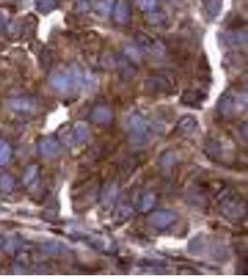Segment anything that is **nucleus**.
<instances>
[{
	"label": "nucleus",
	"mask_w": 248,
	"mask_h": 279,
	"mask_svg": "<svg viewBox=\"0 0 248 279\" xmlns=\"http://www.w3.org/2000/svg\"><path fill=\"white\" fill-rule=\"evenodd\" d=\"M221 213L230 221H240L246 215V205L235 192L224 188L217 195Z\"/></svg>",
	"instance_id": "obj_1"
},
{
	"label": "nucleus",
	"mask_w": 248,
	"mask_h": 279,
	"mask_svg": "<svg viewBox=\"0 0 248 279\" xmlns=\"http://www.w3.org/2000/svg\"><path fill=\"white\" fill-rule=\"evenodd\" d=\"M144 89L151 94H172L178 89V81L171 75L157 74L144 81Z\"/></svg>",
	"instance_id": "obj_2"
},
{
	"label": "nucleus",
	"mask_w": 248,
	"mask_h": 279,
	"mask_svg": "<svg viewBox=\"0 0 248 279\" xmlns=\"http://www.w3.org/2000/svg\"><path fill=\"white\" fill-rule=\"evenodd\" d=\"M128 126L133 139L137 143H145L151 137L154 129L151 122L140 113L131 114L128 121Z\"/></svg>",
	"instance_id": "obj_3"
},
{
	"label": "nucleus",
	"mask_w": 248,
	"mask_h": 279,
	"mask_svg": "<svg viewBox=\"0 0 248 279\" xmlns=\"http://www.w3.org/2000/svg\"><path fill=\"white\" fill-rule=\"evenodd\" d=\"M179 220V214L171 209H161L151 213L147 222L151 226L157 230H166Z\"/></svg>",
	"instance_id": "obj_4"
},
{
	"label": "nucleus",
	"mask_w": 248,
	"mask_h": 279,
	"mask_svg": "<svg viewBox=\"0 0 248 279\" xmlns=\"http://www.w3.org/2000/svg\"><path fill=\"white\" fill-rule=\"evenodd\" d=\"M235 95L231 89L225 90L218 98L217 102V112L224 119L229 118L235 109Z\"/></svg>",
	"instance_id": "obj_5"
},
{
	"label": "nucleus",
	"mask_w": 248,
	"mask_h": 279,
	"mask_svg": "<svg viewBox=\"0 0 248 279\" xmlns=\"http://www.w3.org/2000/svg\"><path fill=\"white\" fill-rule=\"evenodd\" d=\"M8 107L16 114H29L36 110V102L34 100L27 97H16L10 99L8 102Z\"/></svg>",
	"instance_id": "obj_6"
},
{
	"label": "nucleus",
	"mask_w": 248,
	"mask_h": 279,
	"mask_svg": "<svg viewBox=\"0 0 248 279\" xmlns=\"http://www.w3.org/2000/svg\"><path fill=\"white\" fill-rule=\"evenodd\" d=\"M112 13L113 22L118 26H127L131 22V7L125 0H119L115 2Z\"/></svg>",
	"instance_id": "obj_7"
},
{
	"label": "nucleus",
	"mask_w": 248,
	"mask_h": 279,
	"mask_svg": "<svg viewBox=\"0 0 248 279\" xmlns=\"http://www.w3.org/2000/svg\"><path fill=\"white\" fill-rule=\"evenodd\" d=\"M38 150L46 159H53L61 152L59 142L53 137H45L38 144Z\"/></svg>",
	"instance_id": "obj_8"
},
{
	"label": "nucleus",
	"mask_w": 248,
	"mask_h": 279,
	"mask_svg": "<svg viewBox=\"0 0 248 279\" xmlns=\"http://www.w3.org/2000/svg\"><path fill=\"white\" fill-rule=\"evenodd\" d=\"M134 39L136 44L139 46V48L145 50V51H153L154 54H161L162 47L161 44H158L154 38L150 37L148 34L143 32H137L134 35Z\"/></svg>",
	"instance_id": "obj_9"
},
{
	"label": "nucleus",
	"mask_w": 248,
	"mask_h": 279,
	"mask_svg": "<svg viewBox=\"0 0 248 279\" xmlns=\"http://www.w3.org/2000/svg\"><path fill=\"white\" fill-rule=\"evenodd\" d=\"M205 152L209 159L218 161L223 158L224 146L222 142L215 137L209 138L205 143Z\"/></svg>",
	"instance_id": "obj_10"
},
{
	"label": "nucleus",
	"mask_w": 248,
	"mask_h": 279,
	"mask_svg": "<svg viewBox=\"0 0 248 279\" xmlns=\"http://www.w3.org/2000/svg\"><path fill=\"white\" fill-rule=\"evenodd\" d=\"M70 74H71L70 77L72 79L73 86H75L76 88L85 89L91 84V79L87 76V73L77 64H74L71 67Z\"/></svg>",
	"instance_id": "obj_11"
},
{
	"label": "nucleus",
	"mask_w": 248,
	"mask_h": 279,
	"mask_svg": "<svg viewBox=\"0 0 248 279\" xmlns=\"http://www.w3.org/2000/svg\"><path fill=\"white\" fill-rule=\"evenodd\" d=\"M223 42L230 48H241L247 45L248 35L244 31H235L224 34Z\"/></svg>",
	"instance_id": "obj_12"
},
{
	"label": "nucleus",
	"mask_w": 248,
	"mask_h": 279,
	"mask_svg": "<svg viewBox=\"0 0 248 279\" xmlns=\"http://www.w3.org/2000/svg\"><path fill=\"white\" fill-rule=\"evenodd\" d=\"M205 94L204 92L200 90L188 89L182 93L180 102L187 106L198 107L199 105H201V103L205 101Z\"/></svg>",
	"instance_id": "obj_13"
},
{
	"label": "nucleus",
	"mask_w": 248,
	"mask_h": 279,
	"mask_svg": "<svg viewBox=\"0 0 248 279\" xmlns=\"http://www.w3.org/2000/svg\"><path fill=\"white\" fill-rule=\"evenodd\" d=\"M92 120L99 125H107L112 120V110L105 105H97L91 113Z\"/></svg>",
	"instance_id": "obj_14"
},
{
	"label": "nucleus",
	"mask_w": 248,
	"mask_h": 279,
	"mask_svg": "<svg viewBox=\"0 0 248 279\" xmlns=\"http://www.w3.org/2000/svg\"><path fill=\"white\" fill-rule=\"evenodd\" d=\"M177 127L181 133L191 135L198 127V122L192 115H184L178 122Z\"/></svg>",
	"instance_id": "obj_15"
},
{
	"label": "nucleus",
	"mask_w": 248,
	"mask_h": 279,
	"mask_svg": "<svg viewBox=\"0 0 248 279\" xmlns=\"http://www.w3.org/2000/svg\"><path fill=\"white\" fill-rule=\"evenodd\" d=\"M50 84L54 89L62 93L67 92L73 86V82L70 76L62 75V74L52 76L50 79Z\"/></svg>",
	"instance_id": "obj_16"
},
{
	"label": "nucleus",
	"mask_w": 248,
	"mask_h": 279,
	"mask_svg": "<svg viewBox=\"0 0 248 279\" xmlns=\"http://www.w3.org/2000/svg\"><path fill=\"white\" fill-rule=\"evenodd\" d=\"M73 135L75 138V143L85 144L90 137V130L86 122L78 121L76 122L73 128Z\"/></svg>",
	"instance_id": "obj_17"
},
{
	"label": "nucleus",
	"mask_w": 248,
	"mask_h": 279,
	"mask_svg": "<svg viewBox=\"0 0 248 279\" xmlns=\"http://www.w3.org/2000/svg\"><path fill=\"white\" fill-rule=\"evenodd\" d=\"M133 216V209L128 205H122L117 207L113 212V222L117 224H123L128 222Z\"/></svg>",
	"instance_id": "obj_18"
},
{
	"label": "nucleus",
	"mask_w": 248,
	"mask_h": 279,
	"mask_svg": "<svg viewBox=\"0 0 248 279\" xmlns=\"http://www.w3.org/2000/svg\"><path fill=\"white\" fill-rule=\"evenodd\" d=\"M205 13L210 18H216L223 6V0H203Z\"/></svg>",
	"instance_id": "obj_19"
},
{
	"label": "nucleus",
	"mask_w": 248,
	"mask_h": 279,
	"mask_svg": "<svg viewBox=\"0 0 248 279\" xmlns=\"http://www.w3.org/2000/svg\"><path fill=\"white\" fill-rule=\"evenodd\" d=\"M157 202V197L154 193H145L143 194L139 201V208L143 212H148L151 209L155 208V204Z\"/></svg>",
	"instance_id": "obj_20"
},
{
	"label": "nucleus",
	"mask_w": 248,
	"mask_h": 279,
	"mask_svg": "<svg viewBox=\"0 0 248 279\" xmlns=\"http://www.w3.org/2000/svg\"><path fill=\"white\" fill-rule=\"evenodd\" d=\"M35 5L38 13L46 15L55 11L60 5V1L59 0H36Z\"/></svg>",
	"instance_id": "obj_21"
},
{
	"label": "nucleus",
	"mask_w": 248,
	"mask_h": 279,
	"mask_svg": "<svg viewBox=\"0 0 248 279\" xmlns=\"http://www.w3.org/2000/svg\"><path fill=\"white\" fill-rule=\"evenodd\" d=\"M146 21L151 26H161L167 21V14L162 10L156 9L155 11L146 14Z\"/></svg>",
	"instance_id": "obj_22"
},
{
	"label": "nucleus",
	"mask_w": 248,
	"mask_h": 279,
	"mask_svg": "<svg viewBox=\"0 0 248 279\" xmlns=\"http://www.w3.org/2000/svg\"><path fill=\"white\" fill-rule=\"evenodd\" d=\"M113 6V0H98L94 6V10L100 16H107L112 13Z\"/></svg>",
	"instance_id": "obj_23"
},
{
	"label": "nucleus",
	"mask_w": 248,
	"mask_h": 279,
	"mask_svg": "<svg viewBox=\"0 0 248 279\" xmlns=\"http://www.w3.org/2000/svg\"><path fill=\"white\" fill-rule=\"evenodd\" d=\"M179 162V156L172 150L163 153L160 157V165L166 169L171 168Z\"/></svg>",
	"instance_id": "obj_24"
},
{
	"label": "nucleus",
	"mask_w": 248,
	"mask_h": 279,
	"mask_svg": "<svg viewBox=\"0 0 248 279\" xmlns=\"http://www.w3.org/2000/svg\"><path fill=\"white\" fill-rule=\"evenodd\" d=\"M13 150L11 146L3 140H0V166L6 165L12 159Z\"/></svg>",
	"instance_id": "obj_25"
},
{
	"label": "nucleus",
	"mask_w": 248,
	"mask_h": 279,
	"mask_svg": "<svg viewBox=\"0 0 248 279\" xmlns=\"http://www.w3.org/2000/svg\"><path fill=\"white\" fill-rule=\"evenodd\" d=\"M38 171L39 168L37 165H31L27 168L24 176V184L26 186H31L38 177Z\"/></svg>",
	"instance_id": "obj_26"
},
{
	"label": "nucleus",
	"mask_w": 248,
	"mask_h": 279,
	"mask_svg": "<svg viewBox=\"0 0 248 279\" xmlns=\"http://www.w3.org/2000/svg\"><path fill=\"white\" fill-rule=\"evenodd\" d=\"M14 188V180L9 174H2L0 176V190L5 193L12 192Z\"/></svg>",
	"instance_id": "obj_27"
},
{
	"label": "nucleus",
	"mask_w": 248,
	"mask_h": 279,
	"mask_svg": "<svg viewBox=\"0 0 248 279\" xmlns=\"http://www.w3.org/2000/svg\"><path fill=\"white\" fill-rule=\"evenodd\" d=\"M125 54L126 58L131 62V63H136L140 62L142 59V53L139 49L133 46H128L125 49Z\"/></svg>",
	"instance_id": "obj_28"
},
{
	"label": "nucleus",
	"mask_w": 248,
	"mask_h": 279,
	"mask_svg": "<svg viewBox=\"0 0 248 279\" xmlns=\"http://www.w3.org/2000/svg\"><path fill=\"white\" fill-rule=\"evenodd\" d=\"M139 9L143 13H148L157 9V0H137Z\"/></svg>",
	"instance_id": "obj_29"
},
{
	"label": "nucleus",
	"mask_w": 248,
	"mask_h": 279,
	"mask_svg": "<svg viewBox=\"0 0 248 279\" xmlns=\"http://www.w3.org/2000/svg\"><path fill=\"white\" fill-rule=\"evenodd\" d=\"M204 247V243H203V238L199 237V235L193 237L192 240L188 245V249L192 254H199Z\"/></svg>",
	"instance_id": "obj_30"
},
{
	"label": "nucleus",
	"mask_w": 248,
	"mask_h": 279,
	"mask_svg": "<svg viewBox=\"0 0 248 279\" xmlns=\"http://www.w3.org/2000/svg\"><path fill=\"white\" fill-rule=\"evenodd\" d=\"M79 9L84 12H87L89 10V3L87 0H81L79 2Z\"/></svg>",
	"instance_id": "obj_31"
},
{
	"label": "nucleus",
	"mask_w": 248,
	"mask_h": 279,
	"mask_svg": "<svg viewBox=\"0 0 248 279\" xmlns=\"http://www.w3.org/2000/svg\"><path fill=\"white\" fill-rule=\"evenodd\" d=\"M5 26V19L4 16L2 15V13H0V30Z\"/></svg>",
	"instance_id": "obj_32"
},
{
	"label": "nucleus",
	"mask_w": 248,
	"mask_h": 279,
	"mask_svg": "<svg viewBox=\"0 0 248 279\" xmlns=\"http://www.w3.org/2000/svg\"><path fill=\"white\" fill-rule=\"evenodd\" d=\"M164 1H170V0H164Z\"/></svg>",
	"instance_id": "obj_33"
}]
</instances>
